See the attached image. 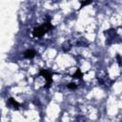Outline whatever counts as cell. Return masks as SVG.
Wrapping results in <instances>:
<instances>
[{"instance_id":"6da1fadb","label":"cell","mask_w":122,"mask_h":122,"mask_svg":"<svg viewBox=\"0 0 122 122\" xmlns=\"http://www.w3.org/2000/svg\"><path fill=\"white\" fill-rule=\"evenodd\" d=\"M53 27L52 26V24L50 23V21H47V22H45L42 26L40 27H37L34 30V32H33V34L34 36L35 37H41L43 36L46 33L48 32V30H50L51 29H53Z\"/></svg>"},{"instance_id":"7a4b0ae2","label":"cell","mask_w":122,"mask_h":122,"mask_svg":"<svg viewBox=\"0 0 122 122\" xmlns=\"http://www.w3.org/2000/svg\"><path fill=\"white\" fill-rule=\"evenodd\" d=\"M40 74H42L44 77H45V79L47 80V85H46L45 87L49 88L50 85H51V83H52V74H51L48 71H45V70L41 71V72H40Z\"/></svg>"},{"instance_id":"3957f363","label":"cell","mask_w":122,"mask_h":122,"mask_svg":"<svg viewBox=\"0 0 122 122\" xmlns=\"http://www.w3.org/2000/svg\"><path fill=\"white\" fill-rule=\"evenodd\" d=\"M35 55V52L34 50H28L24 53V56L26 58H33Z\"/></svg>"},{"instance_id":"277c9868","label":"cell","mask_w":122,"mask_h":122,"mask_svg":"<svg viewBox=\"0 0 122 122\" xmlns=\"http://www.w3.org/2000/svg\"><path fill=\"white\" fill-rule=\"evenodd\" d=\"M9 104H11L13 108H16V109H18V107H19V104L15 101L13 98H10L9 99Z\"/></svg>"},{"instance_id":"5b68a950","label":"cell","mask_w":122,"mask_h":122,"mask_svg":"<svg viewBox=\"0 0 122 122\" xmlns=\"http://www.w3.org/2000/svg\"><path fill=\"white\" fill-rule=\"evenodd\" d=\"M81 76H82V72H80V70H76L75 73L72 75V77H74V78H76V77H77V78H80Z\"/></svg>"},{"instance_id":"8992f818","label":"cell","mask_w":122,"mask_h":122,"mask_svg":"<svg viewBox=\"0 0 122 122\" xmlns=\"http://www.w3.org/2000/svg\"><path fill=\"white\" fill-rule=\"evenodd\" d=\"M92 1H93V0H88V1H85V2H82V4H81V8H83V6H86V5H88V4H90V3H92Z\"/></svg>"},{"instance_id":"52a82bcc","label":"cell","mask_w":122,"mask_h":122,"mask_svg":"<svg viewBox=\"0 0 122 122\" xmlns=\"http://www.w3.org/2000/svg\"><path fill=\"white\" fill-rule=\"evenodd\" d=\"M68 88H70V89H75V88H76V84H74V83H71V84L68 85Z\"/></svg>"}]
</instances>
